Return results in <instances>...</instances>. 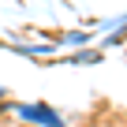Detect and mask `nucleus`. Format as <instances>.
Instances as JSON below:
<instances>
[{"instance_id":"nucleus-1","label":"nucleus","mask_w":127,"mask_h":127,"mask_svg":"<svg viewBox=\"0 0 127 127\" xmlns=\"http://www.w3.org/2000/svg\"><path fill=\"white\" fill-rule=\"evenodd\" d=\"M15 116H19V120H26V123H37V127H67V120H64L52 105H41V101L15 105Z\"/></svg>"},{"instance_id":"nucleus-2","label":"nucleus","mask_w":127,"mask_h":127,"mask_svg":"<svg viewBox=\"0 0 127 127\" xmlns=\"http://www.w3.org/2000/svg\"><path fill=\"white\" fill-rule=\"evenodd\" d=\"M15 52H23V56H45V52H56L52 45H15Z\"/></svg>"},{"instance_id":"nucleus-3","label":"nucleus","mask_w":127,"mask_h":127,"mask_svg":"<svg viewBox=\"0 0 127 127\" xmlns=\"http://www.w3.org/2000/svg\"><path fill=\"white\" fill-rule=\"evenodd\" d=\"M101 60V52H75L71 56V64H97Z\"/></svg>"},{"instance_id":"nucleus-4","label":"nucleus","mask_w":127,"mask_h":127,"mask_svg":"<svg viewBox=\"0 0 127 127\" xmlns=\"http://www.w3.org/2000/svg\"><path fill=\"white\" fill-rule=\"evenodd\" d=\"M82 41H86V30H71L67 34V45H82Z\"/></svg>"}]
</instances>
